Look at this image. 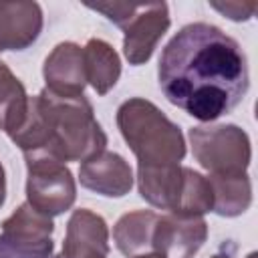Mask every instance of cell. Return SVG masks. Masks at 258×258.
Listing matches in <instances>:
<instances>
[{
	"label": "cell",
	"mask_w": 258,
	"mask_h": 258,
	"mask_svg": "<svg viewBox=\"0 0 258 258\" xmlns=\"http://www.w3.org/2000/svg\"><path fill=\"white\" fill-rule=\"evenodd\" d=\"M210 6L218 12H222L226 18L242 22L254 16L258 4L256 2H210Z\"/></svg>",
	"instance_id": "18"
},
{
	"label": "cell",
	"mask_w": 258,
	"mask_h": 258,
	"mask_svg": "<svg viewBox=\"0 0 258 258\" xmlns=\"http://www.w3.org/2000/svg\"><path fill=\"white\" fill-rule=\"evenodd\" d=\"M22 153H46L64 161H87L105 151L107 135L85 95L62 97L42 89L28 99L22 125L10 135Z\"/></svg>",
	"instance_id": "2"
},
{
	"label": "cell",
	"mask_w": 258,
	"mask_h": 258,
	"mask_svg": "<svg viewBox=\"0 0 258 258\" xmlns=\"http://www.w3.org/2000/svg\"><path fill=\"white\" fill-rule=\"evenodd\" d=\"M81 185L105 198H123L133 185L129 163L113 151H101L79 167Z\"/></svg>",
	"instance_id": "11"
},
{
	"label": "cell",
	"mask_w": 258,
	"mask_h": 258,
	"mask_svg": "<svg viewBox=\"0 0 258 258\" xmlns=\"http://www.w3.org/2000/svg\"><path fill=\"white\" fill-rule=\"evenodd\" d=\"M206 238L208 224L202 216L157 214L151 236V254L163 258H194Z\"/></svg>",
	"instance_id": "9"
},
{
	"label": "cell",
	"mask_w": 258,
	"mask_h": 258,
	"mask_svg": "<svg viewBox=\"0 0 258 258\" xmlns=\"http://www.w3.org/2000/svg\"><path fill=\"white\" fill-rule=\"evenodd\" d=\"M189 141L196 161L210 177L244 175L250 165V139L238 125L191 127Z\"/></svg>",
	"instance_id": "6"
},
{
	"label": "cell",
	"mask_w": 258,
	"mask_h": 258,
	"mask_svg": "<svg viewBox=\"0 0 258 258\" xmlns=\"http://www.w3.org/2000/svg\"><path fill=\"white\" fill-rule=\"evenodd\" d=\"M83 56H85L87 83L95 89L97 95H107L117 85L121 75L119 54L109 42L101 38H91L83 46Z\"/></svg>",
	"instance_id": "14"
},
{
	"label": "cell",
	"mask_w": 258,
	"mask_h": 258,
	"mask_svg": "<svg viewBox=\"0 0 258 258\" xmlns=\"http://www.w3.org/2000/svg\"><path fill=\"white\" fill-rule=\"evenodd\" d=\"M157 214L149 210L129 212L119 218L113 228V240L121 254L127 258L151 254V236L155 226Z\"/></svg>",
	"instance_id": "15"
},
{
	"label": "cell",
	"mask_w": 258,
	"mask_h": 258,
	"mask_svg": "<svg viewBox=\"0 0 258 258\" xmlns=\"http://www.w3.org/2000/svg\"><path fill=\"white\" fill-rule=\"evenodd\" d=\"M91 10L101 12L107 20L119 26L125 34L123 54L129 64L137 67L151 58L157 42L167 32L171 20L165 2L153 4H127V2H103L87 4Z\"/></svg>",
	"instance_id": "5"
},
{
	"label": "cell",
	"mask_w": 258,
	"mask_h": 258,
	"mask_svg": "<svg viewBox=\"0 0 258 258\" xmlns=\"http://www.w3.org/2000/svg\"><path fill=\"white\" fill-rule=\"evenodd\" d=\"M52 218L24 202L0 232V258H52Z\"/></svg>",
	"instance_id": "8"
},
{
	"label": "cell",
	"mask_w": 258,
	"mask_h": 258,
	"mask_svg": "<svg viewBox=\"0 0 258 258\" xmlns=\"http://www.w3.org/2000/svg\"><path fill=\"white\" fill-rule=\"evenodd\" d=\"M109 228L107 222L91 210H75L67 224L62 252L54 258H107Z\"/></svg>",
	"instance_id": "10"
},
{
	"label": "cell",
	"mask_w": 258,
	"mask_h": 258,
	"mask_svg": "<svg viewBox=\"0 0 258 258\" xmlns=\"http://www.w3.org/2000/svg\"><path fill=\"white\" fill-rule=\"evenodd\" d=\"M28 95L12 71L0 62V129L12 135L28 113Z\"/></svg>",
	"instance_id": "16"
},
{
	"label": "cell",
	"mask_w": 258,
	"mask_h": 258,
	"mask_svg": "<svg viewBox=\"0 0 258 258\" xmlns=\"http://www.w3.org/2000/svg\"><path fill=\"white\" fill-rule=\"evenodd\" d=\"M42 75H44L48 91L62 95V97L83 95L85 85H87L83 48L75 42L56 44L44 60Z\"/></svg>",
	"instance_id": "12"
},
{
	"label": "cell",
	"mask_w": 258,
	"mask_h": 258,
	"mask_svg": "<svg viewBox=\"0 0 258 258\" xmlns=\"http://www.w3.org/2000/svg\"><path fill=\"white\" fill-rule=\"evenodd\" d=\"M137 179L141 198L169 214L204 216L214 208V191L208 177L189 167H139Z\"/></svg>",
	"instance_id": "4"
},
{
	"label": "cell",
	"mask_w": 258,
	"mask_h": 258,
	"mask_svg": "<svg viewBox=\"0 0 258 258\" xmlns=\"http://www.w3.org/2000/svg\"><path fill=\"white\" fill-rule=\"evenodd\" d=\"M26 202L40 214L52 218L64 214L77 198L71 169L46 153H26Z\"/></svg>",
	"instance_id": "7"
},
{
	"label": "cell",
	"mask_w": 258,
	"mask_h": 258,
	"mask_svg": "<svg viewBox=\"0 0 258 258\" xmlns=\"http://www.w3.org/2000/svg\"><path fill=\"white\" fill-rule=\"evenodd\" d=\"M133 258H163L159 254H141V256H133Z\"/></svg>",
	"instance_id": "21"
},
{
	"label": "cell",
	"mask_w": 258,
	"mask_h": 258,
	"mask_svg": "<svg viewBox=\"0 0 258 258\" xmlns=\"http://www.w3.org/2000/svg\"><path fill=\"white\" fill-rule=\"evenodd\" d=\"M6 198V177H4V167L0 165V206L4 204Z\"/></svg>",
	"instance_id": "19"
},
{
	"label": "cell",
	"mask_w": 258,
	"mask_h": 258,
	"mask_svg": "<svg viewBox=\"0 0 258 258\" xmlns=\"http://www.w3.org/2000/svg\"><path fill=\"white\" fill-rule=\"evenodd\" d=\"M42 30L36 2H0V52L28 48Z\"/></svg>",
	"instance_id": "13"
},
{
	"label": "cell",
	"mask_w": 258,
	"mask_h": 258,
	"mask_svg": "<svg viewBox=\"0 0 258 258\" xmlns=\"http://www.w3.org/2000/svg\"><path fill=\"white\" fill-rule=\"evenodd\" d=\"M212 258H232V256H230V254H228V252H226V254H216V256H212ZM246 258H256V254H254V252H252V254H248V256H246Z\"/></svg>",
	"instance_id": "20"
},
{
	"label": "cell",
	"mask_w": 258,
	"mask_h": 258,
	"mask_svg": "<svg viewBox=\"0 0 258 258\" xmlns=\"http://www.w3.org/2000/svg\"><path fill=\"white\" fill-rule=\"evenodd\" d=\"M117 125L135 153L139 167L179 165L185 141L179 127L167 119L151 101L133 97L117 109Z\"/></svg>",
	"instance_id": "3"
},
{
	"label": "cell",
	"mask_w": 258,
	"mask_h": 258,
	"mask_svg": "<svg viewBox=\"0 0 258 258\" xmlns=\"http://www.w3.org/2000/svg\"><path fill=\"white\" fill-rule=\"evenodd\" d=\"M214 191V208L218 216L234 218L244 214L252 202V187L248 173L234 177H208Z\"/></svg>",
	"instance_id": "17"
},
{
	"label": "cell",
	"mask_w": 258,
	"mask_h": 258,
	"mask_svg": "<svg viewBox=\"0 0 258 258\" xmlns=\"http://www.w3.org/2000/svg\"><path fill=\"white\" fill-rule=\"evenodd\" d=\"M157 81L165 99L198 121L230 113L250 87L242 46L208 22L177 30L159 56Z\"/></svg>",
	"instance_id": "1"
}]
</instances>
